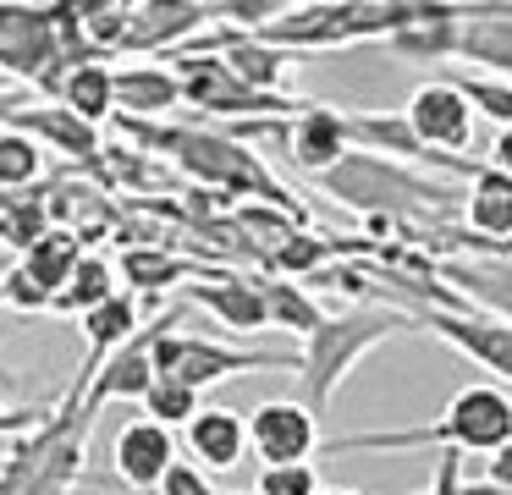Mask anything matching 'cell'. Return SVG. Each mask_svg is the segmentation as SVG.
<instances>
[{"mask_svg":"<svg viewBox=\"0 0 512 495\" xmlns=\"http://www.w3.org/2000/svg\"><path fill=\"white\" fill-rule=\"evenodd\" d=\"M512 440V396L501 385H463L446 402V413L435 424H413V429H364V435H336L320 440L325 457L342 451H413V446H446V451H479L490 457L496 446Z\"/></svg>","mask_w":512,"mask_h":495,"instance_id":"1","label":"cell"},{"mask_svg":"<svg viewBox=\"0 0 512 495\" xmlns=\"http://www.w3.org/2000/svg\"><path fill=\"white\" fill-rule=\"evenodd\" d=\"M397 330H408V319L391 314V308H380V303L375 308H342V314H325L298 347L303 407L320 418L325 407L336 402L342 380L358 369V358H364L369 347H380V341H391Z\"/></svg>","mask_w":512,"mask_h":495,"instance_id":"2","label":"cell"},{"mask_svg":"<svg viewBox=\"0 0 512 495\" xmlns=\"http://www.w3.org/2000/svg\"><path fill=\"white\" fill-rule=\"evenodd\" d=\"M149 358H155V380H177L193 396L232 380V374H248V369H298V347L292 341L287 347H226V341L182 336V330H166Z\"/></svg>","mask_w":512,"mask_h":495,"instance_id":"3","label":"cell"},{"mask_svg":"<svg viewBox=\"0 0 512 495\" xmlns=\"http://www.w3.org/2000/svg\"><path fill=\"white\" fill-rule=\"evenodd\" d=\"M160 61L177 72L182 105H193L199 116L254 121V116H298L303 110V99H292V94H254V88H243L215 55H160Z\"/></svg>","mask_w":512,"mask_h":495,"instance_id":"4","label":"cell"},{"mask_svg":"<svg viewBox=\"0 0 512 495\" xmlns=\"http://www.w3.org/2000/svg\"><path fill=\"white\" fill-rule=\"evenodd\" d=\"M0 72L23 77L28 94L56 105L67 66H61V50H56L50 6H12V0H0Z\"/></svg>","mask_w":512,"mask_h":495,"instance_id":"5","label":"cell"},{"mask_svg":"<svg viewBox=\"0 0 512 495\" xmlns=\"http://www.w3.org/2000/svg\"><path fill=\"white\" fill-rule=\"evenodd\" d=\"M177 319H182V303L160 308L155 325H138V336L122 341V347L89 374V385H83V407L100 413L105 402H138V396L155 385V358H149V352H155V341L166 336V330H177Z\"/></svg>","mask_w":512,"mask_h":495,"instance_id":"6","label":"cell"},{"mask_svg":"<svg viewBox=\"0 0 512 495\" xmlns=\"http://www.w3.org/2000/svg\"><path fill=\"white\" fill-rule=\"evenodd\" d=\"M243 435L248 457H259V468H292V462H309L320 451V418L292 396H276L243 418Z\"/></svg>","mask_w":512,"mask_h":495,"instance_id":"7","label":"cell"},{"mask_svg":"<svg viewBox=\"0 0 512 495\" xmlns=\"http://www.w3.org/2000/svg\"><path fill=\"white\" fill-rule=\"evenodd\" d=\"M408 325L435 330L446 347L468 352L485 374H512V330H507V319L479 314V308H413Z\"/></svg>","mask_w":512,"mask_h":495,"instance_id":"8","label":"cell"},{"mask_svg":"<svg viewBox=\"0 0 512 495\" xmlns=\"http://www.w3.org/2000/svg\"><path fill=\"white\" fill-rule=\"evenodd\" d=\"M210 22V6H199V0H144V6H133L122 55H171L188 39H199Z\"/></svg>","mask_w":512,"mask_h":495,"instance_id":"9","label":"cell"},{"mask_svg":"<svg viewBox=\"0 0 512 495\" xmlns=\"http://www.w3.org/2000/svg\"><path fill=\"white\" fill-rule=\"evenodd\" d=\"M402 121H408L413 143L430 149V154H457V149L474 143V116H468V105L446 83H424L419 94L408 99Z\"/></svg>","mask_w":512,"mask_h":495,"instance_id":"10","label":"cell"},{"mask_svg":"<svg viewBox=\"0 0 512 495\" xmlns=\"http://www.w3.org/2000/svg\"><path fill=\"white\" fill-rule=\"evenodd\" d=\"M182 303H199L210 308L215 319H221L226 330H237V336H259L265 325V303H259V281L243 270H204L199 281L182 286Z\"/></svg>","mask_w":512,"mask_h":495,"instance_id":"11","label":"cell"},{"mask_svg":"<svg viewBox=\"0 0 512 495\" xmlns=\"http://www.w3.org/2000/svg\"><path fill=\"white\" fill-rule=\"evenodd\" d=\"M171 110H182V88H177V72L166 61L111 66V116L171 121Z\"/></svg>","mask_w":512,"mask_h":495,"instance_id":"12","label":"cell"},{"mask_svg":"<svg viewBox=\"0 0 512 495\" xmlns=\"http://www.w3.org/2000/svg\"><path fill=\"white\" fill-rule=\"evenodd\" d=\"M171 462H177V435H171V429L149 424V418H133V424L116 429L111 468H116V479H122L127 490H155V484L166 479Z\"/></svg>","mask_w":512,"mask_h":495,"instance_id":"13","label":"cell"},{"mask_svg":"<svg viewBox=\"0 0 512 495\" xmlns=\"http://www.w3.org/2000/svg\"><path fill=\"white\" fill-rule=\"evenodd\" d=\"M111 270H116V281H122V292H133L138 303L155 308V297L182 292V286L199 281L204 270H215V264L182 259V253H166V248H116Z\"/></svg>","mask_w":512,"mask_h":495,"instance_id":"14","label":"cell"},{"mask_svg":"<svg viewBox=\"0 0 512 495\" xmlns=\"http://www.w3.org/2000/svg\"><path fill=\"white\" fill-rule=\"evenodd\" d=\"M452 55L479 61L490 77H512V6H457Z\"/></svg>","mask_w":512,"mask_h":495,"instance_id":"15","label":"cell"},{"mask_svg":"<svg viewBox=\"0 0 512 495\" xmlns=\"http://www.w3.org/2000/svg\"><path fill=\"white\" fill-rule=\"evenodd\" d=\"M182 446H188L193 468L210 479V473H226L248 457V435H243V413L232 407H199V413L182 424Z\"/></svg>","mask_w":512,"mask_h":495,"instance_id":"16","label":"cell"},{"mask_svg":"<svg viewBox=\"0 0 512 495\" xmlns=\"http://www.w3.org/2000/svg\"><path fill=\"white\" fill-rule=\"evenodd\" d=\"M287 165H298V171L320 176L331 171L336 160L347 154V127H342V110L331 105H303L298 116L287 121Z\"/></svg>","mask_w":512,"mask_h":495,"instance_id":"17","label":"cell"},{"mask_svg":"<svg viewBox=\"0 0 512 495\" xmlns=\"http://www.w3.org/2000/svg\"><path fill=\"white\" fill-rule=\"evenodd\" d=\"M463 226L485 242H501V248L512 242V176L507 171H490L479 160L474 182L463 193Z\"/></svg>","mask_w":512,"mask_h":495,"instance_id":"18","label":"cell"},{"mask_svg":"<svg viewBox=\"0 0 512 495\" xmlns=\"http://www.w3.org/2000/svg\"><path fill=\"white\" fill-rule=\"evenodd\" d=\"M138 297L133 292H111L105 297L100 308H89V314H83V336H89V358H83V374L72 385H89V374L100 369L105 358H111L116 347H122V341H133L138 336Z\"/></svg>","mask_w":512,"mask_h":495,"instance_id":"19","label":"cell"},{"mask_svg":"<svg viewBox=\"0 0 512 495\" xmlns=\"http://www.w3.org/2000/svg\"><path fill=\"white\" fill-rule=\"evenodd\" d=\"M254 281H259V303H265V325L270 330H287L292 347H298V341L309 336L325 314H331V308H325L314 292H303L298 281H276V275H254Z\"/></svg>","mask_w":512,"mask_h":495,"instance_id":"20","label":"cell"},{"mask_svg":"<svg viewBox=\"0 0 512 495\" xmlns=\"http://www.w3.org/2000/svg\"><path fill=\"white\" fill-rule=\"evenodd\" d=\"M111 292H122L111 259H105V253H83V259L72 264V275L61 281V292L50 297V314H78L83 319L89 308H100Z\"/></svg>","mask_w":512,"mask_h":495,"instance_id":"21","label":"cell"},{"mask_svg":"<svg viewBox=\"0 0 512 495\" xmlns=\"http://www.w3.org/2000/svg\"><path fill=\"white\" fill-rule=\"evenodd\" d=\"M78 259H83L78 237H67V231H56V226H50L45 237L34 242V248H23V253H17V270H23L28 281H34L39 292H45V297H56V292H61V281L72 275V264H78Z\"/></svg>","mask_w":512,"mask_h":495,"instance_id":"22","label":"cell"},{"mask_svg":"<svg viewBox=\"0 0 512 495\" xmlns=\"http://www.w3.org/2000/svg\"><path fill=\"white\" fill-rule=\"evenodd\" d=\"M435 83L452 88L468 105V116L479 110L485 121H496V132L512 127V83L507 77H468V72H457V66H435Z\"/></svg>","mask_w":512,"mask_h":495,"instance_id":"23","label":"cell"},{"mask_svg":"<svg viewBox=\"0 0 512 495\" xmlns=\"http://www.w3.org/2000/svg\"><path fill=\"white\" fill-rule=\"evenodd\" d=\"M56 105H67L72 116L89 121V127L111 121V66H72V72L61 77Z\"/></svg>","mask_w":512,"mask_h":495,"instance_id":"24","label":"cell"},{"mask_svg":"<svg viewBox=\"0 0 512 495\" xmlns=\"http://www.w3.org/2000/svg\"><path fill=\"white\" fill-rule=\"evenodd\" d=\"M78 22H83L89 50L111 66V55H122L127 22H133V0H78Z\"/></svg>","mask_w":512,"mask_h":495,"instance_id":"25","label":"cell"},{"mask_svg":"<svg viewBox=\"0 0 512 495\" xmlns=\"http://www.w3.org/2000/svg\"><path fill=\"white\" fill-rule=\"evenodd\" d=\"M45 182V149L23 132L0 127V193H28Z\"/></svg>","mask_w":512,"mask_h":495,"instance_id":"26","label":"cell"},{"mask_svg":"<svg viewBox=\"0 0 512 495\" xmlns=\"http://www.w3.org/2000/svg\"><path fill=\"white\" fill-rule=\"evenodd\" d=\"M138 402H144V418L160 424V429H177V424H188V418L199 413V396H193L188 385H177V380H155Z\"/></svg>","mask_w":512,"mask_h":495,"instance_id":"27","label":"cell"},{"mask_svg":"<svg viewBox=\"0 0 512 495\" xmlns=\"http://www.w3.org/2000/svg\"><path fill=\"white\" fill-rule=\"evenodd\" d=\"M314 490H320V473L309 462H292V468H259L248 495H314Z\"/></svg>","mask_w":512,"mask_h":495,"instance_id":"28","label":"cell"},{"mask_svg":"<svg viewBox=\"0 0 512 495\" xmlns=\"http://www.w3.org/2000/svg\"><path fill=\"white\" fill-rule=\"evenodd\" d=\"M155 490H160V495H221V490H215V484L204 479L199 468H193V462H171L166 479H160Z\"/></svg>","mask_w":512,"mask_h":495,"instance_id":"29","label":"cell"},{"mask_svg":"<svg viewBox=\"0 0 512 495\" xmlns=\"http://www.w3.org/2000/svg\"><path fill=\"white\" fill-rule=\"evenodd\" d=\"M457 490H463V457H457V451H446V457L435 462L430 490H413V495H457Z\"/></svg>","mask_w":512,"mask_h":495,"instance_id":"30","label":"cell"},{"mask_svg":"<svg viewBox=\"0 0 512 495\" xmlns=\"http://www.w3.org/2000/svg\"><path fill=\"white\" fill-rule=\"evenodd\" d=\"M485 484H496V490H512V440L490 451V462H485Z\"/></svg>","mask_w":512,"mask_h":495,"instance_id":"31","label":"cell"},{"mask_svg":"<svg viewBox=\"0 0 512 495\" xmlns=\"http://www.w3.org/2000/svg\"><path fill=\"white\" fill-rule=\"evenodd\" d=\"M457 495H512V490H496V484H485V479H463Z\"/></svg>","mask_w":512,"mask_h":495,"instance_id":"32","label":"cell"},{"mask_svg":"<svg viewBox=\"0 0 512 495\" xmlns=\"http://www.w3.org/2000/svg\"><path fill=\"white\" fill-rule=\"evenodd\" d=\"M314 495H358V490H325V484H320V490H314Z\"/></svg>","mask_w":512,"mask_h":495,"instance_id":"33","label":"cell"}]
</instances>
